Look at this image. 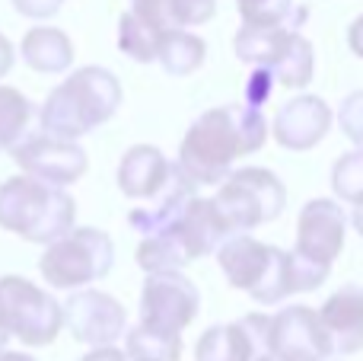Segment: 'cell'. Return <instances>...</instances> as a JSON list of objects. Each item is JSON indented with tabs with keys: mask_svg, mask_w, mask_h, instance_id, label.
<instances>
[{
	"mask_svg": "<svg viewBox=\"0 0 363 361\" xmlns=\"http://www.w3.org/2000/svg\"><path fill=\"white\" fill-rule=\"evenodd\" d=\"M268 134V119L249 102L207 109L188 125L176 166L194 185H220L239 157L262 151Z\"/></svg>",
	"mask_w": 363,
	"mask_h": 361,
	"instance_id": "cell-1",
	"label": "cell"
},
{
	"mask_svg": "<svg viewBox=\"0 0 363 361\" xmlns=\"http://www.w3.org/2000/svg\"><path fill=\"white\" fill-rule=\"evenodd\" d=\"M217 266L236 291H245L255 304L274 307L290 294L315 291L328 281L332 269L303 259L294 249H281L255 240L252 234H233L217 249Z\"/></svg>",
	"mask_w": 363,
	"mask_h": 361,
	"instance_id": "cell-2",
	"label": "cell"
},
{
	"mask_svg": "<svg viewBox=\"0 0 363 361\" xmlns=\"http://www.w3.org/2000/svg\"><path fill=\"white\" fill-rule=\"evenodd\" d=\"M121 106V83L108 68L86 64L77 68L67 80H61L48 93L38 122L42 131L57 138L80 141L93 128L106 125Z\"/></svg>",
	"mask_w": 363,
	"mask_h": 361,
	"instance_id": "cell-3",
	"label": "cell"
},
{
	"mask_svg": "<svg viewBox=\"0 0 363 361\" xmlns=\"http://www.w3.org/2000/svg\"><path fill=\"white\" fill-rule=\"evenodd\" d=\"M0 227L29 243L48 247L77 227V202L61 185L23 173L0 183Z\"/></svg>",
	"mask_w": 363,
	"mask_h": 361,
	"instance_id": "cell-4",
	"label": "cell"
},
{
	"mask_svg": "<svg viewBox=\"0 0 363 361\" xmlns=\"http://www.w3.org/2000/svg\"><path fill=\"white\" fill-rule=\"evenodd\" d=\"M236 58L249 68H264L290 90L309 87L315 77V48L300 29L287 26H245L233 38Z\"/></svg>",
	"mask_w": 363,
	"mask_h": 361,
	"instance_id": "cell-5",
	"label": "cell"
},
{
	"mask_svg": "<svg viewBox=\"0 0 363 361\" xmlns=\"http://www.w3.org/2000/svg\"><path fill=\"white\" fill-rule=\"evenodd\" d=\"M115 243L106 230L70 227L64 237L51 240L38 259V272L57 291H77L102 281L112 272Z\"/></svg>",
	"mask_w": 363,
	"mask_h": 361,
	"instance_id": "cell-6",
	"label": "cell"
},
{
	"mask_svg": "<svg viewBox=\"0 0 363 361\" xmlns=\"http://www.w3.org/2000/svg\"><path fill=\"white\" fill-rule=\"evenodd\" d=\"M64 326V304L55 294L32 285L23 275H4L0 279V330L16 336L23 345L42 349L57 339Z\"/></svg>",
	"mask_w": 363,
	"mask_h": 361,
	"instance_id": "cell-7",
	"label": "cell"
},
{
	"mask_svg": "<svg viewBox=\"0 0 363 361\" xmlns=\"http://www.w3.org/2000/svg\"><path fill=\"white\" fill-rule=\"evenodd\" d=\"M213 202L236 234H249V230L281 217L284 205H287V189L277 179V173L264 170V166H242V170H233L217 185Z\"/></svg>",
	"mask_w": 363,
	"mask_h": 361,
	"instance_id": "cell-8",
	"label": "cell"
},
{
	"mask_svg": "<svg viewBox=\"0 0 363 361\" xmlns=\"http://www.w3.org/2000/svg\"><path fill=\"white\" fill-rule=\"evenodd\" d=\"M268 355L277 361H328L335 355L332 336L319 311L306 304H290L277 311L268 323Z\"/></svg>",
	"mask_w": 363,
	"mask_h": 361,
	"instance_id": "cell-9",
	"label": "cell"
},
{
	"mask_svg": "<svg viewBox=\"0 0 363 361\" xmlns=\"http://www.w3.org/2000/svg\"><path fill=\"white\" fill-rule=\"evenodd\" d=\"M201 291L182 272H150L140 288V323L160 333H179L194 323Z\"/></svg>",
	"mask_w": 363,
	"mask_h": 361,
	"instance_id": "cell-10",
	"label": "cell"
},
{
	"mask_svg": "<svg viewBox=\"0 0 363 361\" xmlns=\"http://www.w3.org/2000/svg\"><path fill=\"white\" fill-rule=\"evenodd\" d=\"M10 157L23 173L42 179V183L61 185V189H67L70 183H77L89 166L86 151H83L77 141L57 138V134H48V131L26 134V138L10 151Z\"/></svg>",
	"mask_w": 363,
	"mask_h": 361,
	"instance_id": "cell-11",
	"label": "cell"
},
{
	"mask_svg": "<svg viewBox=\"0 0 363 361\" xmlns=\"http://www.w3.org/2000/svg\"><path fill=\"white\" fill-rule=\"evenodd\" d=\"M64 326L83 345H115L128 333L125 304L99 288H77L64 301Z\"/></svg>",
	"mask_w": 363,
	"mask_h": 361,
	"instance_id": "cell-12",
	"label": "cell"
},
{
	"mask_svg": "<svg viewBox=\"0 0 363 361\" xmlns=\"http://www.w3.org/2000/svg\"><path fill=\"white\" fill-rule=\"evenodd\" d=\"M347 240V215L335 198H313L303 205L300 217H296V247L303 259L315 262V266L332 269L335 259L345 253Z\"/></svg>",
	"mask_w": 363,
	"mask_h": 361,
	"instance_id": "cell-13",
	"label": "cell"
},
{
	"mask_svg": "<svg viewBox=\"0 0 363 361\" xmlns=\"http://www.w3.org/2000/svg\"><path fill=\"white\" fill-rule=\"evenodd\" d=\"M268 323L264 313H245L236 323H217L201 333L194 361H255L268 355Z\"/></svg>",
	"mask_w": 363,
	"mask_h": 361,
	"instance_id": "cell-14",
	"label": "cell"
},
{
	"mask_svg": "<svg viewBox=\"0 0 363 361\" xmlns=\"http://www.w3.org/2000/svg\"><path fill=\"white\" fill-rule=\"evenodd\" d=\"M332 106L315 93L294 96L290 102H284L277 109L274 122H271V134L284 151H313L332 128Z\"/></svg>",
	"mask_w": 363,
	"mask_h": 361,
	"instance_id": "cell-15",
	"label": "cell"
},
{
	"mask_svg": "<svg viewBox=\"0 0 363 361\" xmlns=\"http://www.w3.org/2000/svg\"><path fill=\"white\" fill-rule=\"evenodd\" d=\"M172 163L160 147L153 144H134L121 153L118 163V189L128 198H138V202H153L160 192L166 189V183L172 179Z\"/></svg>",
	"mask_w": 363,
	"mask_h": 361,
	"instance_id": "cell-16",
	"label": "cell"
},
{
	"mask_svg": "<svg viewBox=\"0 0 363 361\" xmlns=\"http://www.w3.org/2000/svg\"><path fill=\"white\" fill-rule=\"evenodd\" d=\"M319 317L332 336L335 355H354L363 349V288L341 285L325 304L319 307Z\"/></svg>",
	"mask_w": 363,
	"mask_h": 361,
	"instance_id": "cell-17",
	"label": "cell"
},
{
	"mask_svg": "<svg viewBox=\"0 0 363 361\" xmlns=\"http://www.w3.org/2000/svg\"><path fill=\"white\" fill-rule=\"evenodd\" d=\"M194 198H198V185H194L191 179L176 166V170H172V179L166 183V189L153 198V205H147V208H134L131 215H128V224H131L140 237L160 234V230L172 227V224L185 215L188 205H191Z\"/></svg>",
	"mask_w": 363,
	"mask_h": 361,
	"instance_id": "cell-18",
	"label": "cell"
},
{
	"mask_svg": "<svg viewBox=\"0 0 363 361\" xmlns=\"http://www.w3.org/2000/svg\"><path fill=\"white\" fill-rule=\"evenodd\" d=\"M19 55L38 74H64L74 64V42L67 38L64 29L55 26H32L23 36Z\"/></svg>",
	"mask_w": 363,
	"mask_h": 361,
	"instance_id": "cell-19",
	"label": "cell"
},
{
	"mask_svg": "<svg viewBox=\"0 0 363 361\" xmlns=\"http://www.w3.org/2000/svg\"><path fill=\"white\" fill-rule=\"evenodd\" d=\"M204 58H207L204 38L188 29H172V32H166L163 45H160L157 61L163 64V70L169 77H188L204 64Z\"/></svg>",
	"mask_w": 363,
	"mask_h": 361,
	"instance_id": "cell-20",
	"label": "cell"
},
{
	"mask_svg": "<svg viewBox=\"0 0 363 361\" xmlns=\"http://www.w3.org/2000/svg\"><path fill=\"white\" fill-rule=\"evenodd\" d=\"M163 38H166L163 29H157L150 19L138 16L134 10H128L125 16L118 19V48L125 51L128 58H134L138 64L157 61Z\"/></svg>",
	"mask_w": 363,
	"mask_h": 361,
	"instance_id": "cell-21",
	"label": "cell"
},
{
	"mask_svg": "<svg viewBox=\"0 0 363 361\" xmlns=\"http://www.w3.org/2000/svg\"><path fill=\"white\" fill-rule=\"evenodd\" d=\"M236 10L245 26H287L303 29L309 19V10L296 0H236Z\"/></svg>",
	"mask_w": 363,
	"mask_h": 361,
	"instance_id": "cell-22",
	"label": "cell"
},
{
	"mask_svg": "<svg viewBox=\"0 0 363 361\" xmlns=\"http://www.w3.org/2000/svg\"><path fill=\"white\" fill-rule=\"evenodd\" d=\"M125 352L128 358H140V361H179L182 336L179 333H160L138 323L134 330L125 333Z\"/></svg>",
	"mask_w": 363,
	"mask_h": 361,
	"instance_id": "cell-23",
	"label": "cell"
},
{
	"mask_svg": "<svg viewBox=\"0 0 363 361\" xmlns=\"http://www.w3.org/2000/svg\"><path fill=\"white\" fill-rule=\"evenodd\" d=\"M32 102L16 87L0 83V151H13L29 134Z\"/></svg>",
	"mask_w": 363,
	"mask_h": 361,
	"instance_id": "cell-24",
	"label": "cell"
},
{
	"mask_svg": "<svg viewBox=\"0 0 363 361\" xmlns=\"http://www.w3.org/2000/svg\"><path fill=\"white\" fill-rule=\"evenodd\" d=\"M332 189L338 195V202L357 208L363 205V147L347 151L335 160L332 166Z\"/></svg>",
	"mask_w": 363,
	"mask_h": 361,
	"instance_id": "cell-25",
	"label": "cell"
},
{
	"mask_svg": "<svg viewBox=\"0 0 363 361\" xmlns=\"http://www.w3.org/2000/svg\"><path fill=\"white\" fill-rule=\"evenodd\" d=\"M338 125L347 141L363 147V90H354V93H347L345 99H341Z\"/></svg>",
	"mask_w": 363,
	"mask_h": 361,
	"instance_id": "cell-26",
	"label": "cell"
},
{
	"mask_svg": "<svg viewBox=\"0 0 363 361\" xmlns=\"http://www.w3.org/2000/svg\"><path fill=\"white\" fill-rule=\"evenodd\" d=\"M274 74L264 68H252V77L245 80V102L255 109H262L271 99V90H274Z\"/></svg>",
	"mask_w": 363,
	"mask_h": 361,
	"instance_id": "cell-27",
	"label": "cell"
},
{
	"mask_svg": "<svg viewBox=\"0 0 363 361\" xmlns=\"http://www.w3.org/2000/svg\"><path fill=\"white\" fill-rule=\"evenodd\" d=\"M64 0H13L19 16H29V19H51L57 10H61Z\"/></svg>",
	"mask_w": 363,
	"mask_h": 361,
	"instance_id": "cell-28",
	"label": "cell"
},
{
	"mask_svg": "<svg viewBox=\"0 0 363 361\" xmlns=\"http://www.w3.org/2000/svg\"><path fill=\"white\" fill-rule=\"evenodd\" d=\"M80 361H128V352L115 349V345H96V349L86 352Z\"/></svg>",
	"mask_w": 363,
	"mask_h": 361,
	"instance_id": "cell-29",
	"label": "cell"
},
{
	"mask_svg": "<svg viewBox=\"0 0 363 361\" xmlns=\"http://www.w3.org/2000/svg\"><path fill=\"white\" fill-rule=\"evenodd\" d=\"M13 61H16V48H13V42L0 32V80L13 70Z\"/></svg>",
	"mask_w": 363,
	"mask_h": 361,
	"instance_id": "cell-30",
	"label": "cell"
},
{
	"mask_svg": "<svg viewBox=\"0 0 363 361\" xmlns=\"http://www.w3.org/2000/svg\"><path fill=\"white\" fill-rule=\"evenodd\" d=\"M347 48L363 61V13L351 23V29H347Z\"/></svg>",
	"mask_w": 363,
	"mask_h": 361,
	"instance_id": "cell-31",
	"label": "cell"
},
{
	"mask_svg": "<svg viewBox=\"0 0 363 361\" xmlns=\"http://www.w3.org/2000/svg\"><path fill=\"white\" fill-rule=\"evenodd\" d=\"M0 361H35V358L26 355V352H0Z\"/></svg>",
	"mask_w": 363,
	"mask_h": 361,
	"instance_id": "cell-32",
	"label": "cell"
},
{
	"mask_svg": "<svg viewBox=\"0 0 363 361\" xmlns=\"http://www.w3.org/2000/svg\"><path fill=\"white\" fill-rule=\"evenodd\" d=\"M351 224H354V230H357V234L363 237V205H357V208H354V215H351Z\"/></svg>",
	"mask_w": 363,
	"mask_h": 361,
	"instance_id": "cell-33",
	"label": "cell"
},
{
	"mask_svg": "<svg viewBox=\"0 0 363 361\" xmlns=\"http://www.w3.org/2000/svg\"><path fill=\"white\" fill-rule=\"evenodd\" d=\"M6 339H10V336H6V333H4V330H0V352H4V349H6Z\"/></svg>",
	"mask_w": 363,
	"mask_h": 361,
	"instance_id": "cell-34",
	"label": "cell"
},
{
	"mask_svg": "<svg viewBox=\"0 0 363 361\" xmlns=\"http://www.w3.org/2000/svg\"><path fill=\"white\" fill-rule=\"evenodd\" d=\"M255 361H277V358H271V355H262V358H255Z\"/></svg>",
	"mask_w": 363,
	"mask_h": 361,
	"instance_id": "cell-35",
	"label": "cell"
},
{
	"mask_svg": "<svg viewBox=\"0 0 363 361\" xmlns=\"http://www.w3.org/2000/svg\"><path fill=\"white\" fill-rule=\"evenodd\" d=\"M128 361H140V358H128Z\"/></svg>",
	"mask_w": 363,
	"mask_h": 361,
	"instance_id": "cell-36",
	"label": "cell"
}]
</instances>
